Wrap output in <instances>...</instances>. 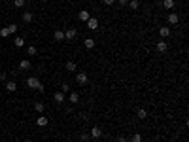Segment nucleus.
I'll return each mask as SVG.
<instances>
[{"label":"nucleus","instance_id":"28","mask_svg":"<svg viewBox=\"0 0 189 142\" xmlns=\"http://www.w3.org/2000/svg\"><path fill=\"white\" fill-rule=\"evenodd\" d=\"M61 91H63V93H68V91H70V85H68V83H63V85H61Z\"/></svg>","mask_w":189,"mask_h":142},{"label":"nucleus","instance_id":"6","mask_svg":"<svg viewBox=\"0 0 189 142\" xmlns=\"http://www.w3.org/2000/svg\"><path fill=\"white\" fill-rule=\"evenodd\" d=\"M89 17H91V15H89L87 10H81V12L78 13V19H80V21H83V23H87V21H89Z\"/></svg>","mask_w":189,"mask_h":142},{"label":"nucleus","instance_id":"25","mask_svg":"<svg viewBox=\"0 0 189 142\" xmlns=\"http://www.w3.org/2000/svg\"><path fill=\"white\" fill-rule=\"evenodd\" d=\"M136 116H138L140 119H146V118H147V110H144V108H140V110H138V114H136Z\"/></svg>","mask_w":189,"mask_h":142},{"label":"nucleus","instance_id":"14","mask_svg":"<svg viewBox=\"0 0 189 142\" xmlns=\"http://www.w3.org/2000/svg\"><path fill=\"white\" fill-rule=\"evenodd\" d=\"M47 123H49V119H47V118H44V116H40V118L36 119V125H40V127H45Z\"/></svg>","mask_w":189,"mask_h":142},{"label":"nucleus","instance_id":"9","mask_svg":"<svg viewBox=\"0 0 189 142\" xmlns=\"http://www.w3.org/2000/svg\"><path fill=\"white\" fill-rule=\"evenodd\" d=\"M159 34H161V38L165 40V38L170 36V29H168V27H161V29H159Z\"/></svg>","mask_w":189,"mask_h":142},{"label":"nucleus","instance_id":"26","mask_svg":"<svg viewBox=\"0 0 189 142\" xmlns=\"http://www.w3.org/2000/svg\"><path fill=\"white\" fill-rule=\"evenodd\" d=\"M27 53H28V55H36V53H38V49L34 48V45H28V48H27Z\"/></svg>","mask_w":189,"mask_h":142},{"label":"nucleus","instance_id":"18","mask_svg":"<svg viewBox=\"0 0 189 142\" xmlns=\"http://www.w3.org/2000/svg\"><path fill=\"white\" fill-rule=\"evenodd\" d=\"M13 44H15V48H23L25 45V38H21V36H17L13 40Z\"/></svg>","mask_w":189,"mask_h":142},{"label":"nucleus","instance_id":"36","mask_svg":"<svg viewBox=\"0 0 189 142\" xmlns=\"http://www.w3.org/2000/svg\"><path fill=\"white\" fill-rule=\"evenodd\" d=\"M0 99H2V93H0Z\"/></svg>","mask_w":189,"mask_h":142},{"label":"nucleus","instance_id":"12","mask_svg":"<svg viewBox=\"0 0 189 142\" xmlns=\"http://www.w3.org/2000/svg\"><path fill=\"white\" fill-rule=\"evenodd\" d=\"M6 89L9 91V93H13V91L17 89V83H15L13 80H9V82H6Z\"/></svg>","mask_w":189,"mask_h":142},{"label":"nucleus","instance_id":"10","mask_svg":"<svg viewBox=\"0 0 189 142\" xmlns=\"http://www.w3.org/2000/svg\"><path fill=\"white\" fill-rule=\"evenodd\" d=\"M95 44H96V42H95L93 38H85V40H83V45H85L87 49H93V48H95Z\"/></svg>","mask_w":189,"mask_h":142},{"label":"nucleus","instance_id":"31","mask_svg":"<svg viewBox=\"0 0 189 142\" xmlns=\"http://www.w3.org/2000/svg\"><path fill=\"white\" fill-rule=\"evenodd\" d=\"M114 2H115V0H102V4H104V6H112Z\"/></svg>","mask_w":189,"mask_h":142},{"label":"nucleus","instance_id":"34","mask_svg":"<svg viewBox=\"0 0 189 142\" xmlns=\"http://www.w3.org/2000/svg\"><path fill=\"white\" fill-rule=\"evenodd\" d=\"M117 142H127V138H125V136H119V138H117Z\"/></svg>","mask_w":189,"mask_h":142},{"label":"nucleus","instance_id":"17","mask_svg":"<svg viewBox=\"0 0 189 142\" xmlns=\"http://www.w3.org/2000/svg\"><path fill=\"white\" fill-rule=\"evenodd\" d=\"M19 68H21V70H28V68H30V63H28V59H23L21 63H19Z\"/></svg>","mask_w":189,"mask_h":142},{"label":"nucleus","instance_id":"2","mask_svg":"<svg viewBox=\"0 0 189 142\" xmlns=\"http://www.w3.org/2000/svg\"><path fill=\"white\" fill-rule=\"evenodd\" d=\"M87 72H78V74H76V82H78L80 85H85V83H87Z\"/></svg>","mask_w":189,"mask_h":142},{"label":"nucleus","instance_id":"7","mask_svg":"<svg viewBox=\"0 0 189 142\" xmlns=\"http://www.w3.org/2000/svg\"><path fill=\"white\" fill-rule=\"evenodd\" d=\"M89 136H93V138H100V136H102L100 127H93V129H91V133H89Z\"/></svg>","mask_w":189,"mask_h":142},{"label":"nucleus","instance_id":"30","mask_svg":"<svg viewBox=\"0 0 189 142\" xmlns=\"http://www.w3.org/2000/svg\"><path fill=\"white\" fill-rule=\"evenodd\" d=\"M9 32H12V34H15V32H17V25H9Z\"/></svg>","mask_w":189,"mask_h":142},{"label":"nucleus","instance_id":"15","mask_svg":"<svg viewBox=\"0 0 189 142\" xmlns=\"http://www.w3.org/2000/svg\"><path fill=\"white\" fill-rule=\"evenodd\" d=\"M53 99H55V102H64V93H63V91H57Z\"/></svg>","mask_w":189,"mask_h":142},{"label":"nucleus","instance_id":"24","mask_svg":"<svg viewBox=\"0 0 189 142\" xmlns=\"http://www.w3.org/2000/svg\"><path fill=\"white\" fill-rule=\"evenodd\" d=\"M34 110H36V112H44V110H45V104H44V102H36V104H34Z\"/></svg>","mask_w":189,"mask_h":142},{"label":"nucleus","instance_id":"5","mask_svg":"<svg viewBox=\"0 0 189 142\" xmlns=\"http://www.w3.org/2000/svg\"><path fill=\"white\" fill-rule=\"evenodd\" d=\"M76 38V29H66L64 30V40H74Z\"/></svg>","mask_w":189,"mask_h":142},{"label":"nucleus","instance_id":"11","mask_svg":"<svg viewBox=\"0 0 189 142\" xmlns=\"http://www.w3.org/2000/svg\"><path fill=\"white\" fill-rule=\"evenodd\" d=\"M55 40H57V42H64V30H55Z\"/></svg>","mask_w":189,"mask_h":142},{"label":"nucleus","instance_id":"27","mask_svg":"<svg viewBox=\"0 0 189 142\" xmlns=\"http://www.w3.org/2000/svg\"><path fill=\"white\" fill-rule=\"evenodd\" d=\"M13 6L15 8H23L25 6V0H13Z\"/></svg>","mask_w":189,"mask_h":142},{"label":"nucleus","instance_id":"33","mask_svg":"<svg viewBox=\"0 0 189 142\" xmlns=\"http://www.w3.org/2000/svg\"><path fill=\"white\" fill-rule=\"evenodd\" d=\"M119 4H121V6H127V4H129V0H119Z\"/></svg>","mask_w":189,"mask_h":142},{"label":"nucleus","instance_id":"29","mask_svg":"<svg viewBox=\"0 0 189 142\" xmlns=\"http://www.w3.org/2000/svg\"><path fill=\"white\" fill-rule=\"evenodd\" d=\"M80 140H81V142L89 140V133H83V135H80Z\"/></svg>","mask_w":189,"mask_h":142},{"label":"nucleus","instance_id":"32","mask_svg":"<svg viewBox=\"0 0 189 142\" xmlns=\"http://www.w3.org/2000/svg\"><path fill=\"white\" fill-rule=\"evenodd\" d=\"M6 78H8L6 72H0V82H6Z\"/></svg>","mask_w":189,"mask_h":142},{"label":"nucleus","instance_id":"4","mask_svg":"<svg viewBox=\"0 0 189 142\" xmlns=\"http://www.w3.org/2000/svg\"><path fill=\"white\" fill-rule=\"evenodd\" d=\"M168 25H178V23H180V15H178V13H174V12H172V13H168Z\"/></svg>","mask_w":189,"mask_h":142},{"label":"nucleus","instance_id":"19","mask_svg":"<svg viewBox=\"0 0 189 142\" xmlns=\"http://www.w3.org/2000/svg\"><path fill=\"white\" fill-rule=\"evenodd\" d=\"M163 8L172 10V8H174V0H163Z\"/></svg>","mask_w":189,"mask_h":142},{"label":"nucleus","instance_id":"13","mask_svg":"<svg viewBox=\"0 0 189 142\" xmlns=\"http://www.w3.org/2000/svg\"><path fill=\"white\" fill-rule=\"evenodd\" d=\"M68 100H70V102H72V104L80 102V95H78V93H74V91H72V93L68 95Z\"/></svg>","mask_w":189,"mask_h":142},{"label":"nucleus","instance_id":"23","mask_svg":"<svg viewBox=\"0 0 189 142\" xmlns=\"http://www.w3.org/2000/svg\"><path fill=\"white\" fill-rule=\"evenodd\" d=\"M66 70H68V72H74V70H76V63H74V61H68V63H66Z\"/></svg>","mask_w":189,"mask_h":142},{"label":"nucleus","instance_id":"8","mask_svg":"<svg viewBox=\"0 0 189 142\" xmlns=\"http://www.w3.org/2000/svg\"><path fill=\"white\" fill-rule=\"evenodd\" d=\"M168 49V44L165 42V40H161V42H157V51H161V53H165Z\"/></svg>","mask_w":189,"mask_h":142},{"label":"nucleus","instance_id":"16","mask_svg":"<svg viewBox=\"0 0 189 142\" xmlns=\"http://www.w3.org/2000/svg\"><path fill=\"white\" fill-rule=\"evenodd\" d=\"M32 19H34V15L30 13V12H23V21H25V23H30Z\"/></svg>","mask_w":189,"mask_h":142},{"label":"nucleus","instance_id":"37","mask_svg":"<svg viewBox=\"0 0 189 142\" xmlns=\"http://www.w3.org/2000/svg\"><path fill=\"white\" fill-rule=\"evenodd\" d=\"M155 2H159V0H155Z\"/></svg>","mask_w":189,"mask_h":142},{"label":"nucleus","instance_id":"3","mask_svg":"<svg viewBox=\"0 0 189 142\" xmlns=\"http://www.w3.org/2000/svg\"><path fill=\"white\" fill-rule=\"evenodd\" d=\"M87 29H89V30H99V19L89 17V21H87Z\"/></svg>","mask_w":189,"mask_h":142},{"label":"nucleus","instance_id":"20","mask_svg":"<svg viewBox=\"0 0 189 142\" xmlns=\"http://www.w3.org/2000/svg\"><path fill=\"white\" fill-rule=\"evenodd\" d=\"M129 6H131V10H138L140 8V0H129Z\"/></svg>","mask_w":189,"mask_h":142},{"label":"nucleus","instance_id":"21","mask_svg":"<svg viewBox=\"0 0 189 142\" xmlns=\"http://www.w3.org/2000/svg\"><path fill=\"white\" fill-rule=\"evenodd\" d=\"M131 142H142V135H140V133H132Z\"/></svg>","mask_w":189,"mask_h":142},{"label":"nucleus","instance_id":"22","mask_svg":"<svg viewBox=\"0 0 189 142\" xmlns=\"http://www.w3.org/2000/svg\"><path fill=\"white\" fill-rule=\"evenodd\" d=\"M9 34H12V32H9V29H8V27H4V29H0V36H2V38H8V36H9Z\"/></svg>","mask_w":189,"mask_h":142},{"label":"nucleus","instance_id":"35","mask_svg":"<svg viewBox=\"0 0 189 142\" xmlns=\"http://www.w3.org/2000/svg\"><path fill=\"white\" fill-rule=\"evenodd\" d=\"M25 142H32V140H25Z\"/></svg>","mask_w":189,"mask_h":142},{"label":"nucleus","instance_id":"1","mask_svg":"<svg viewBox=\"0 0 189 142\" xmlns=\"http://www.w3.org/2000/svg\"><path fill=\"white\" fill-rule=\"evenodd\" d=\"M27 87L36 89V91H44V85L40 83V80H38V78H34V76H30V78L27 80Z\"/></svg>","mask_w":189,"mask_h":142}]
</instances>
